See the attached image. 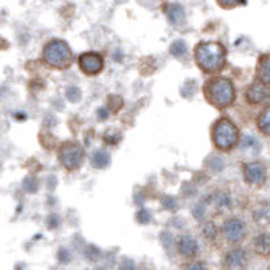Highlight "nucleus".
<instances>
[{
  "instance_id": "nucleus-1",
  "label": "nucleus",
  "mask_w": 270,
  "mask_h": 270,
  "mask_svg": "<svg viewBox=\"0 0 270 270\" xmlns=\"http://www.w3.org/2000/svg\"><path fill=\"white\" fill-rule=\"evenodd\" d=\"M195 58L204 72L214 73L226 64V49L218 42H203L196 47Z\"/></svg>"
},
{
  "instance_id": "nucleus-2",
  "label": "nucleus",
  "mask_w": 270,
  "mask_h": 270,
  "mask_svg": "<svg viewBox=\"0 0 270 270\" xmlns=\"http://www.w3.org/2000/svg\"><path fill=\"white\" fill-rule=\"evenodd\" d=\"M205 98L212 106L218 108H226L231 106L235 99V89L232 82L224 77L212 78L204 86Z\"/></svg>"
},
{
  "instance_id": "nucleus-3",
  "label": "nucleus",
  "mask_w": 270,
  "mask_h": 270,
  "mask_svg": "<svg viewBox=\"0 0 270 270\" xmlns=\"http://www.w3.org/2000/svg\"><path fill=\"white\" fill-rule=\"evenodd\" d=\"M43 59L47 65L57 69H65L72 61L71 49L67 43L59 39L51 41L43 49Z\"/></svg>"
},
{
  "instance_id": "nucleus-4",
  "label": "nucleus",
  "mask_w": 270,
  "mask_h": 270,
  "mask_svg": "<svg viewBox=\"0 0 270 270\" xmlns=\"http://www.w3.org/2000/svg\"><path fill=\"white\" fill-rule=\"evenodd\" d=\"M212 139L215 145L222 150H230L238 142V129L232 122L222 119L214 126Z\"/></svg>"
},
{
  "instance_id": "nucleus-5",
  "label": "nucleus",
  "mask_w": 270,
  "mask_h": 270,
  "mask_svg": "<svg viewBox=\"0 0 270 270\" xmlns=\"http://www.w3.org/2000/svg\"><path fill=\"white\" fill-rule=\"evenodd\" d=\"M84 158V150L78 143L75 142H68L65 145H63L61 150H59V161L61 164L67 169H77L82 162Z\"/></svg>"
},
{
  "instance_id": "nucleus-6",
  "label": "nucleus",
  "mask_w": 270,
  "mask_h": 270,
  "mask_svg": "<svg viewBox=\"0 0 270 270\" xmlns=\"http://www.w3.org/2000/svg\"><path fill=\"white\" fill-rule=\"evenodd\" d=\"M78 65L85 75H98L103 69V58L98 53H84L78 58Z\"/></svg>"
},
{
  "instance_id": "nucleus-7",
  "label": "nucleus",
  "mask_w": 270,
  "mask_h": 270,
  "mask_svg": "<svg viewBox=\"0 0 270 270\" xmlns=\"http://www.w3.org/2000/svg\"><path fill=\"white\" fill-rule=\"evenodd\" d=\"M245 178L249 184L262 185L266 181V169L259 162H251L245 166Z\"/></svg>"
},
{
  "instance_id": "nucleus-8",
  "label": "nucleus",
  "mask_w": 270,
  "mask_h": 270,
  "mask_svg": "<svg viewBox=\"0 0 270 270\" xmlns=\"http://www.w3.org/2000/svg\"><path fill=\"white\" fill-rule=\"evenodd\" d=\"M247 100L253 104H261L270 100V89L263 82H253L246 91Z\"/></svg>"
},
{
  "instance_id": "nucleus-9",
  "label": "nucleus",
  "mask_w": 270,
  "mask_h": 270,
  "mask_svg": "<svg viewBox=\"0 0 270 270\" xmlns=\"http://www.w3.org/2000/svg\"><path fill=\"white\" fill-rule=\"evenodd\" d=\"M247 257L242 249L231 250L224 258V269L226 270H243L246 266Z\"/></svg>"
},
{
  "instance_id": "nucleus-10",
  "label": "nucleus",
  "mask_w": 270,
  "mask_h": 270,
  "mask_svg": "<svg viewBox=\"0 0 270 270\" xmlns=\"http://www.w3.org/2000/svg\"><path fill=\"white\" fill-rule=\"evenodd\" d=\"M224 235L226 238L230 241V242L235 243L241 241L243 238V234H245V226L239 219L236 218H232V219H228L223 226Z\"/></svg>"
},
{
  "instance_id": "nucleus-11",
  "label": "nucleus",
  "mask_w": 270,
  "mask_h": 270,
  "mask_svg": "<svg viewBox=\"0 0 270 270\" xmlns=\"http://www.w3.org/2000/svg\"><path fill=\"white\" fill-rule=\"evenodd\" d=\"M178 251L184 257H193L197 253V242L193 236L185 235L178 241Z\"/></svg>"
},
{
  "instance_id": "nucleus-12",
  "label": "nucleus",
  "mask_w": 270,
  "mask_h": 270,
  "mask_svg": "<svg viewBox=\"0 0 270 270\" xmlns=\"http://www.w3.org/2000/svg\"><path fill=\"white\" fill-rule=\"evenodd\" d=\"M257 75L263 84L270 85V55H262L259 58Z\"/></svg>"
},
{
  "instance_id": "nucleus-13",
  "label": "nucleus",
  "mask_w": 270,
  "mask_h": 270,
  "mask_svg": "<svg viewBox=\"0 0 270 270\" xmlns=\"http://www.w3.org/2000/svg\"><path fill=\"white\" fill-rule=\"evenodd\" d=\"M255 253L261 257H269L270 255V235L261 234L254 241Z\"/></svg>"
},
{
  "instance_id": "nucleus-14",
  "label": "nucleus",
  "mask_w": 270,
  "mask_h": 270,
  "mask_svg": "<svg viewBox=\"0 0 270 270\" xmlns=\"http://www.w3.org/2000/svg\"><path fill=\"white\" fill-rule=\"evenodd\" d=\"M241 150L243 153L249 154V156H257L261 150L258 141L253 137H245L241 142Z\"/></svg>"
},
{
  "instance_id": "nucleus-15",
  "label": "nucleus",
  "mask_w": 270,
  "mask_h": 270,
  "mask_svg": "<svg viewBox=\"0 0 270 270\" xmlns=\"http://www.w3.org/2000/svg\"><path fill=\"white\" fill-rule=\"evenodd\" d=\"M254 220L258 224L270 223V204L262 203L255 208Z\"/></svg>"
},
{
  "instance_id": "nucleus-16",
  "label": "nucleus",
  "mask_w": 270,
  "mask_h": 270,
  "mask_svg": "<svg viewBox=\"0 0 270 270\" xmlns=\"http://www.w3.org/2000/svg\"><path fill=\"white\" fill-rule=\"evenodd\" d=\"M168 18L172 23H180L183 18H184V10L180 4H170L168 7Z\"/></svg>"
},
{
  "instance_id": "nucleus-17",
  "label": "nucleus",
  "mask_w": 270,
  "mask_h": 270,
  "mask_svg": "<svg viewBox=\"0 0 270 270\" xmlns=\"http://www.w3.org/2000/svg\"><path fill=\"white\" fill-rule=\"evenodd\" d=\"M110 162V156L104 152V150H98L95 152L94 157H92V165L95 168H106L107 165Z\"/></svg>"
},
{
  "instance_id": "nucleus-18",
  "label": "nucleus",
  "mask_w": 270,
  "mask_h": 270,
  "mask_svg": "<svg viewBox=\"0 0 270 270\" xmlns=\"http://www.w3.org/2000/svg\"><path fill=\"white\" fill-rule=\"evenodd\" d=\"M258 127L262 133L270 135V108H266L258 117Z\"/></svg>"
},
{
  "instance_id": "nucleus-19",
  "label": "nucleus",
  "mask_w": 270,
  "mask_h": 270,
  "mask_svg": "<svg viewBox=\"0 0 270 270\" xmlns=\"http://www.w3.org/2000/svg\"><path fill=\"white\" fill-rule=\"evenodd\" d=\"M187 50V46H185V43L183 41H176V42L172 43V47H170V53L173 55H176V57H180L183 55Z\"/></svg>"
},
{
  "instance_id": "nucleus-20",
  "label": "nucleus",
  "mask_w": 270,
  "mask_h": 270,
  "mask_svg": "<svg viewBox=\"0 0 270 270\" xmlns=\"http://www.w3.org/2000/svg\"><path fill=\"white\" fill-rule=\"evenodd\" d=\"M215 204L219 208H227L230 205V196L224 192L218 193L215 196Z\"/></svg>"
},
{
  "instance_id": "nucleus-21",
  "label": "nucleus",
  "mask_w": 270,
  "mask_h": 270,
  "mask_svg": "<svg viewBox=\"0 0 270 270\" xmlns=\"http://www.w3.org/2000/svg\"><path fill=\"white\" fill-rule=\"evenodd\" d=\"M67 96L71 102H77L78 99L81 98V92L76 86H71L69 89L67 91Z\"/></svg>"
},
{
  "instance_id": "nucleus-22",
  "label": "nucleus",
  "mask_w": 270,
  "mask_h": 270,
  "mask_svg": "<svg viewBox=\"0 0 270 270\" xmlns=\"http://www.w3.org/2000/svg\"><path fill=\"white\" fill-rule=\"evenodd\" d=\"M108 99H110V108L112 111H117L122 107V104H123V102H122V99L119 98V96L112 95V96H110Z\"/></svg>"
},
{
  "instance_id": "nucleus-23",
  "label": "nucleus",
  "mask_w": 270,
  "mask_h": 270,
  "mask_svg": "<svg viewBox=\"0 0 270 270\" xmlns=\"http://www.w3.org/2000/svg\"><path fill=\"white\" fill-rule=\"evenodd\" d=\"M218 3L224 8H231L234 6H238V4H243L245 0H218Z\"/></svg>"
},
{
  "instance_id": "nucleus-24",
  "label": "nucleus",
  "mask_w": 270,
  "mask_h": 270,
  "mask_svg": "<svg viewBox=\"0 0 270 270\" xmlns=\"http://www.w3.org/2000/svg\"><path fill=\"white\" fill-rule=\"evenodd\" d=\"M204 235H205V236H207V238H209V239L214 238V236L216 235V227H215V226H214L212 223H208L207 226L204 227Z\"/></svg>"
},
{
  "instance_id": "nucleus-25",
  "label": "nucleus",
  "mask_w": 270,
  "mask_h": 270,
  "mask_svg": "<svg viewBox=\"0 0 270 270\" xmlns=\"http://www.w3.org/2000/svg\"><path fill=\"white\" fill-rule=\"evenodd\" d=\"M23 185H24V189L28 191V192H36L37 191V183H36V180H33L32 177L27 178V180H24Z\"/></svg>"
},
{
  "instance_id": "nucleus-26",
  "label": "nucleus",
  "mask_w": 270,
  "mask_h": 270,
  "mask_svg": "<svg viewBox=\"0 0 270 270\" xmlns=\"http://www.w3.org/2000/svg\"><path fill=\"white\" fill-rule=\"evenodd\" d=\"M104 139H106L108 143H111V145H115V143L121 139V134H117V133L112 134V133H108V131H107Z\"/></svg>"
},
{
  "instance_id": "nucleus-27",
  "label": "nucleus",
  "mask_w": 270,
  "mask_h": 270,
  "mask_svg": "<svg viewBox=\"0 0 270 270\" xmlns=\"http://www.w3.org/2000/svg\"><path fill=\"white\" fill-rule=\"evenodd\" d=\"M138 220H139L141 223H147L150 220L149 212L146 211V209H141V211L138 212Z\"/></svg>"
},
{
  "instance_id": "nucleus-28",
  "label": "nucleus",
  "mask_w": 270,
  "mask_h": 270,
  "mask_svg": "<svg viewBox=\"0 0 270 270\" xmlns=\"http://www.w3.org/2000/svg\"><path fill=\"white\" fill-rule=\"evenodd\" d=\"M184 270H207V269H205L203 262H193L187 265V266L184 267Z\"/></svg>"
},
{
  "instance_id": "nucleus-29",
  "label": "nucleus",
  "mask_w": 270,
  "mask_h": 270,
  "mask_svg": "<svg viewBox=\"0 0 270 270\" xmlns=\"http://www.w3.org/2000/svg\"><path fill=\"white\" fill-rule=\"evenodd\" d=\"M164 204L169 208V209H176V207H177L176 200L172 199V197H166V199L164 200Z\"/></svg>"
},
{
  "instance_id": "nucleus-30",
  "label": "nucleus",
  "mask_w": 270,
  "mask_h": 270,
  "mask_svg": "<svg viewBox=\"0 0 270 270\" xmlns=\"http://www.w3.org/2000/svg\"><path fill=\"white\" fill-rule=\"evenodd\" d=\"M99 115H100V117H103V119H106V117H108V111L102 108V110H99Z\"/></svg>"
}]
</instances>
